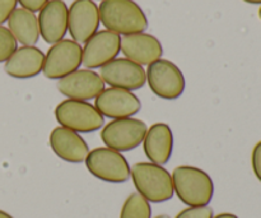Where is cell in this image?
Here are the masks:
<instances>
[{
	"label": "cell",
	"instance_id": "9",
	"mask_svg": "<svg viewBox=\"0 0 261 218\" xmlns=\"http://www.w3.org/2000/svg\"><path fill=\"white\" fill-rule=\"evenodd\" d=\"M82 64L87 69L102 68L117 58L121 51V37L109 30L97 31L82 47Z\"/></svg>",
	"mask_w": 261,
	"mask_h": 218
},
{
	"label": "cell",
	"instance_id": "6",
	"mask_svg": "<svg viewBox=\"0 0 261 218\" xmlns=\"http://www.w3.org/2000/svg\"><path fill=\"white\" fill-rule=\"evenodd\" d=\"M147 83L157 97L163 100H177L185 91V77L175 63L158 59L148 65Z\"/></svg>",
	"mask_w": 261,
	"mask_h": 218
},
{
	"label": "cell",
	"instance_id": "2",
	"mask_svg": "<svg viewBox=\"0 0 261 218\" xmlns=\"http://www.w3.org/2000/svg\"><path fill=\"white\" fill-rule=\"evenodd\" d=\"M173 191L189 207L208 206L214 196V184L209 174L194 166H178L172 171Z\"/></svg>",
	"mask_w": 261,
	"mask_h": 218
},
{
	"label": "cell",
	"instance_id": "18",
	"mask_svg": "<svg viewBox=\"0 0 261 218\" xmlns=\"http://www.w3.org/2000/svg\"><path fill=\"white\" fill-rule=\"evenodd\" d=\"M143 148L148 160L155 165H166L173 151V133L166 123H155L148 128L143 139Z\"/></svg>",
	"mask_w": 261,
	"mask_h": 218
},
{
	"label": "cell",
	"instance_id": "3",
	"mask_svg": "<svg viewBox=\"0 0 261 218\" xmlns=\"http://www.w3.org/2000/svg\"><path fill=\"white\" fill-rule=\"evenodd\" d=\"M135 189L149 203H162L172 199V176L163 166L152 162H137L130 167Z\"/></svg>",
	"mask_w": 261,
	"mask_h": 218
},
{
	"label": "cell",
	"instance_id": "1",
	"mask_svg": "<svg viewBox=\"0 0 261 218\" xmlns=\"http://www.w3.org/2000/svg\"><path fill=\"white\" fill-rule=\"evenodd\" d=\"M98 9L102 25L117 35L140 33L148 28L147 15L134 0H102Z\"/></svg>",
	"mask_w": 261,
	"mask_h": 218
},
{
	"label": "cell",
	"instance_id": "12",
	"mask_svg": "<svg viewBox=\"0 0 261 218\" xmlns=\"http://www.w3.org/2000/svg\"><path fill=\"white\" fill-rule=\"evenodd\" d=\"M99 9L93 0H74L68 9V31L73 41L84 43L98 31Z\"/></svg>",
	"mask_w": 261,
	"mask_h": 218
},
{
	"label": "cell",
	"instance_id": "11",
	"mask_svg": "<svg viewBox=\"0 0 261 218\" xmlns=\"http://www.w3.org/2000/svg\"><path fill=\"white\" fill-rule=\"evenodd\" d=\"M94 107L103 117L116 120L137 115L142 109V102L132 91L110 87L96 97Z\"/></svg>",
	"mask_w": 261,
	"mask_h": 218
},
{
	"label": "cell",
	"instance_id": "29",
	"mask_svg": "<svg viewBox=\"0 0 261 218\" xmlns=\"http://www.w3.org/2000/svg\"><path fill=\"white\" fill-rule=\"evenodd\" d=\"M154 218H171V217H168L167 214H161V216H157V217H154Z\"/></svg>",
	"mask_w": 261,
	"mask_h": 218
},
{
	"label": "cell",
	"instance_id": "8",
	"mask_svg": "<svg viewBox=\"0 0 261 218\" xmlns=\"http://www.w3.org/2000/svg\"><path fill=\"white\" fill-rule=\"evenodd\" d=\"M82 46L73 40H61L54 43L45 55L43 70L46 78L61 79L82 65Z\"/></svg>",
	"mask_w": 261,
	"mask_h": 218
},
{
	"label": "cell",
	"instance_id": "16",
	"mask_svg": "<svg viewBox=\"0 0 261 218\" xmlns=\"http://www.w3.org/2000/svg\"><path fill=\"white\" fill-rule=\"evenodd\" d=\"M50 147L56 156L69 163H82L86 161L89 148L86 140L64 127H56L50 134Z\"/></svg>",
	"mask_w": 261,
	"mask_h": 218
},
{
	"label": "cell",
	"instance_id": "10",
	"mask_svg": "<svg viewBox=\"0 0 261 218\" xmlns=\"http://www.w3.org/2000/svg\"><path fill=\"white\" fill-rule=\"evenodd\" d=\"M102 81L115 88L137 91L147 83V74L142 65L126 58H116L99 70Z\"/></svg>",
	"mask_w": 261,
	"mask_h": 218
},
{
	"label": "cell",
	"instance_id": "20",
	"mask_svg": "<svg viewBox=\"0 0 261 218\" xmlns=\"http://www.w3.org/2000/svg\"><path fill=\"white\" fill-rule=\"evenodd\" d=\"M120 218H152V207L144 197L133 193L122 204Z\"/></svg>",
	"mask_w": 261,
	"mask_h": 218
},
{
	"label": "cell",
	"instance_id": "5",
	"mask_svg": "<svg viewBox=\"0 0 261 218\" xmlns=\"http://www.w3.org/2000/svg\"><path fill=\"white\" fill-rule=\"evenodd\" d=\"M86 166L94 178L112 184L126 183L130 179V165L121 152L109 147L89 151Z\"/></svg>",
	"mask_w": 261,
	"mask_h": 218
},
{
	"label": "cell",
	"instance_id": "17",
	"mask_svg": "<svg viewBox=\"0 0 261 218\" xmlns=\"http://www.w3.org/2000/svg\"><path fill=\"white\" fill-rule=\"evenodd\" d=\"M45 54L36 46L18 47L5 61L4 70L8 76L17 79H28L43 70Z\"/></svg>",
	"mask_w": 261,
	"mask_h": 218
},
{
	"label": "cell",
	"instance_id": "30",
	"mask_svg": "<svg viewBox=\"0 0 261 218\" xmlns=\"http://www.w3.org/2000/svg\"><path fill=\"white\" fill-rule=\"evenodd\" d=\"M259 17H260V19H261V7H260V10H259Z\"/></svg>",
	"mask_w": 261,
	"mask_h": 218
},
{
	"label": "cell",
	"instance_id": "7",
	"mask_svg": "<svg viewBox=\"0 0 261 218\" xmlns=\"http://www.w3.org/2000/svg\"><path fill=\"white\" fill-rule=\"evenodd\" d=\"M148 125L143 120L125 117L110 122L101 130V139L106 147L117 152L135 150L145 137Z\"/></svg>",
	"mask_w": 261,
	"mask_h": 218
},
{
	"label": "cell",
	"instance_id": "21",
	"mask_svg": "<svg viewBox=\"0 0 261 218\" xmlns=\"http://www.w3.org/2000/svg\"><path fill=\"white\" fill-rule=\"evenodd\" d=\"M18 49V42L9 30L0 26V63H5Z\"/></svg>",
	"mask_w": 261,
	"mask_h": 218
},
{
	"label": "cell",
	"instance_id": "28",
	"mask_svg": "<svg viewBox=\"0 0 261 218\" xmlns=\"http://www.w3.org/2000/svg\"><path fill=\"white\" fill-rule=\"evenodd\" d=\"M247 4H261V0H244Z\"/></svg>",
	"mask_w": 261,
	"mask_h": 218
},
{
	"label": "cell",
	"instance_id": "23",
	"mask_svg": "<svg viewBox=\"0 0 261 218\" xmlns=\"http://www.w3.org/2000/svg\"><path fill=\"white\" fill-rule=\"evenodd\" d=\"M18 0H0V26L8 22L10 14L17 9Z\"/></svg>",
	"mask_w": 261,
	"mask_h": 218
},
{
	"label": "cell",
	"instance_id": "24",
	"mask_svg": "<svg viewBox=\"0 0 261 218\" xmlns=\"http://www.w3.org/2000/svg\"><path fill=\"white\" fill-rule=\"evenodd\" d=\"M251 163L255 176H256L257 180L261 183V140L256 143V146L252 150Z\"/></svg>",
	"mask_w": 261,
	"mask_h": 218
},
{
	"label": "cell",
	"instance_id": "13",
	"mask_svg": "<svg viewBox=\"0 0 261 218\" xmlns=\"http://www.w3.org/2000/svg\"><path fill=\"white\" fill-rule=\"evenodd\" d=\"M58 89L66 99L89 101L101 94L105 89V82L98 73L91 69H78L59 79Z\"/></svg>",
	"mask_w": 261,
	"mask_h": 218
},
{
	"label": "cell",
	"instance_id": "25",
	"mask_svg": "<svg viewBox=\"0 0 261 218\" xmlns=\"http://www.w3.org/2000/svg\"><path fill=\"white\" fill-rule=\"evenodd\" d=\"M48 2L50 0H18L23 9H27L32 13L40 12Z\"/></svg>",
	"mask_w": 261,
	"mask_h": 218
},
{
	"label": "cell",
	"instance_id": "4",
	"mask_svg": "<svg viewBox=\"0 0 261 218\" xmlns=\"http://www.w3.org/2000/svg\"><path fill=\"white\" fill-rule=\"evenodd\" d=\"M55 117L60 127L75 133H93L101 129L105 117L92 104L66 99L55 107Z\"/></svg>",
	"mask_w": 261,
	"mask_h": 218
},
{
	"label": "cell",
	"instance_id": "26",
	"mask_svg": "<svg viewBox=\"0 0 261 218\" xmlns=\"http://www.w3.org/2000/svg\"><path fill=\"white\" fill-rule=\"evenodd\" d=\"M213 218H239L236 214H232V213H221V214H217Z\"/></svg>",
	"mask_w": 261,
	"mask_h": 218
},
{
	"label": "cell",
	"instance_id": "15",
	"mask_svg": "<svg viewBox=\"0 0 261 218\" xmlns=\"http://www.w3.org/2000/svg\"><path fill=\"white\" fill-rule=\"evenodd\" d=\"M121 53L139 65H149L161 59L163 47L160 40L150 33L140 32L121 37Z\"/></svg>",
	"mask_w": 261,
	"mask_h": 218
},
{
	"label": "cell",
	"instance_id": "22",
	"mask_svg": "<svg viewBox=\"0 0 261 218\" xmlns=\"http://www.w3.org/2000/svg\"><path fill=\"white\" fill-rule=\"evenodd\" d=\"M213 208L209 206L203 207H188L181 211L175 218H213Z\"/></svg>",
	"mask_w": 261,
	"mask_h": 218
},
{
	"label": "cell",
	"instance_id": "19",
	"mask_svg": "<svg viewBox=\"0 0 261 218\" xmlns=\"http://www.w3.org/2000/svg\"><path fill=\"white\" fill-rule=\"evenodd\" d=\"M8 30L17 42L23 46H35L40 38L38 19L35 13L23 8H17L8 19Z\"/></svg>",
	"mask_w": 261,
	"mask_h": 218
},
{
	"label": "cell",
	"instance_id": "14",
	"mask_svg": "<svg viewBox=\"0 0 261 218\" xmlns=\"http://www.w3.org/2000/svg\"><path fill=\"white\" fill-rule=\"evenodd\" d=\"M68 5L64 0H50L38 14V27L45 42L54 43L64 40L68 32Z\"/></svg>",
	"mask_w": 261,
	"mask_h": 218
},
{
	"label": "cell",
	"instance_id": "27",
	"mask_svg": "<svg viewBox=\"0 0 261 218\" xmlns=\"http://www.w3.org/2000/svg\"><path fill=\"white\" fill-rule=\"evenodd\" d=\"M0 218H13V217L10 216L9 213H7V212H4V211H2V209H0Z\"/></svg>",
	"mask_w": 261,
	"mask_h": 218
}]
</instances>
